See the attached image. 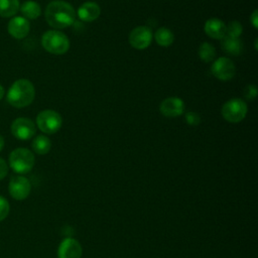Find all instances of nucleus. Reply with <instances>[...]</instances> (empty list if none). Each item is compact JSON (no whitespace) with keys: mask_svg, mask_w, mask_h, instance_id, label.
Listing matches in <instances>:
<instances>
[{"mask_svg":"<svg viewBox=\"0 0 258 258\" xmlns=\"http://www.w3.org/2000/svg\"><path fill=\"white\" fill-rule=\"evenodd\" d=\"M44 16L48 25L57 30L67 28L74 23L76 11L69 2L53 0L47 4Z\"/></svg>","mask_w":258,"mask_h":258,"instance_id":"1","label":"nucleus"},{"mask_svg":"<svg viewBox=\"0 0 258 258\" xmlns=\"http://www.w3.org/2000/svg\"><path fill=\"white\" fill-rule=\"evenodd\" d=\"M19 7V0H0V16L12 17L18 12Z\"/></svg>","mask_w":258,"mask_h":258,"instance_id":"20","label":"nucleus"},{"mask_svg":"<svg viewBox=\"0 0 258 258\" xmlns=\"http://www.w3.org/2000/svg\"><path fill=\"white\" fill-rule=\"evenodd\" d=\"M4 94H5V91H4V88L1 86L0 84V100H2V98L4 97Z\"/></svg>","mask_w":258,"mask_h":258,"instance_id":"29","label":"nucleus"},{"mask_svg":"<svg viewBox=\"0 0 258 258\" xmlns=\"http://www.w3.org/2000/svg\"><path fill=\"white\" fill-rule=\"evenodd\" d=\"M221 46L226 53L233 56L240 55L243 50V43L239 37H231L225 35L221 39Z\"/></svg>","mask_w":258,"mask_h":258,"instance_id":"16","label":"nucleus"},{"mask_svg":"<svg viewBox=\"0 0 258 258\" xmlns=\"http://www.w3.org/2000/svg\"><path fill=\"white\" fill-rule=\"evenodd\" d=\"M35 97V89L33 84L26 79L15 81L9 88L6 99L14 108H24L29 106Z\"/></svg>","mask_w":258,"mask_h":258,"instance_id":"2","label":"nucleus"},{"mask_svg":"<svg viewBox=\"0 0 258 258\" xmlns=\"http://www.w3.org/2000/svg\"><path fill=\"white\" fill-rule=\"evenodd\" d=\"M184 119L189 126H197L201 122V116L197 112H192V111L185 113Z\"/></svg>","mask_w":258,"mask_h":258,"instance_id":"24","label":"nucleus"},{"mask_svg":"<svg viewBox=\"0 0 258 258\" xmlns=\"http://www.w3.org/2000/svg\"><path fill=\"white\" fill-rule=\"evenodd\" d=\"M223 118L230 123H239L247 115L248 107L245 101L240 98H233L227 101L222 107Z\"/></svg>","mask_w":258,"mask_h":258,"instance_id":"6","label":"nucleus"},{"mask_svg":"<svg viewBox=\"0 0 258 258\" xmlns=\"http://www.w3.org/2000/svg\"><path fill=\"white\" fill-rule=\"evenodd\" d=\"M205 32L214 39H222L226 35V24L219 18H210L205 23Z\"/></svg>","mask_w":258,"mask_h":258,"instance_id":"15","label":"nucleus"},{"mask_svg":"<svg viewBox=\"0 0 258 258\" xmlns=\"http://www.w3.org/2000/svg\"><path fill=\"white\" fill-rule=\"evenodd\" d=\"M8 190L10 196L16 201L25 200L31 190V183L25 176L14 175L10 178L8 183Z\"/></svg>","mask_w":258,"mask_h":258,"instance_id":"9","label":"nucleus"},{"mask_svg":"<svg viewBox=\"0 0 258 258\" xmlns=\"http://www.w3.org/2000/svg\"><path fill=\"white\" fill-rule=\"evenodd\" d=\"M250 22L252 23L253 27L255 29H257V27H258V10L257 9H255L252 12V14L250 15Z\"/></svg>","mask_w":258,"mask_h":258,"instance_id":"27","label":"nucleus"},{"mask_svg":"<svg viewBox=\"0 0 258 258\" xmlns=\"http://www.w3.org/2000/svg\"><path fill=\"white\" fill-rule=\"evenodd\" d=\"M41 44L46 51L55 55L64 54L70 48L68 36L56 29L45 31L41 36Z\"/></svg>","mask_w":258,"mask_h":258,"instance_id":"4","label":"nucleus"},{"mask_svg":"<svg viewBox=\"0 0 258 258\" xmlns=\"http://www.w3.org/2000/svg\"><path fill=\"white\" fill-rule=\"evenodd\" d=\"M199 56L205 62H211L216 57V48L209 42H203L199 47Z\"/></svg>","mask_w":258,"mask_h":258,"instance_id":"21","label":"nucleus"},{"mask_svg":"<svg viewBox=\"0 0 258 258\" xmlns=\"http://www.w3.org/2000/svg\"><path fill=\"white\" fill-rule=\"evenodd\" d=\"M243 32L242 24L237 20H232L226 25V35L231 37H239Z\"/></svg>","mask_w":258,"mask_h":258,"instance_id":"22","label":"nucleus"},{"mask_svg":"<svg viewBox=\"0 0 258 258\" xmlns=\"http://www.w3.org/2000/svg\"><path fill=\"white\" fill-rule=\"evenodd\" d=\"M154 39L158 45L167 47L172 44L174 40V34L167 27H160L155 31Z\"/></svg>","mask_w":258,"mask_h":258,"instance_id":"18","label":"nucleus"},{"mask_svg":"<svg viewBox=\"0 0 258 258\" xmlns=\"http://www.w3.org/2000/svg\"><path fill=\"white\" fill-rule=\"evenodd\" d=\"M20 12L23 15L24 18H26L27 20H34L36 18H38L41 14V7L40 5L33 0H27L24 1L20 7Z\"/></svg>","mask_w":258,"mask_h":258,"instance_id":"17","label":"nucleus"},{"mask_svg":"<svg viewBox=\"0 0 258 258\" xmlns=\"http://www.w3.org/2000/svg\"><path fill=\"white\" fill-rule=\"evenodd\" d=\"M257 41H258V39L256 38V39H255V49H256V50H257Z\"/></svg>","mask_w":258,"mask_h":258,"instance_id":"30","label":"nucleus"},{"mask_svg":"<svg viewBox=\"0 0 258 258\" xmlns=\"http://www.w3.org/2000/svg\"><path fill=\"white\" fill-rule=\"evenodd\" d=\"M33 151L39 155H44L49 152L51 148V142L48 137L45 135H37L31 143Z\"/></svg>","mask_w":258,"mask_h":258,"instance_id":"19","label":"nucleus"},{"mask_svg":"<svg viewBox=\"0 0 258 258\" xmlns=\"http://www.w3.org/2000/svg\"><path fill=\"white\" fill-rule=\"evenodd\" d=\"M211 72L218 80L229 81L234 78L236 73V67L230 58L226 56H221L213 62Z\"/></svg>","mask_w":258,"mask_h":258,"instance_id":"10","label":"nucleus"},{"mask_svg":"<svg viewBox=\"0 0 258 258\" xmlns=\"http://www.w3.org/2000/svg\"><path fill=\"white\" fill-rule=\"evenodd\" d=\"M62 124V118L54 110L46 109L39 112L36 116V125L38 129L45 134L56 133Z\"/></svg>","mask_w":258,"mask_h":258,"instance_id":"5","label":"nucleus"},{"mask_svg":"<svg viewBox=\"0 0 258 258\" xmlns=\"http://www.w3.org/2000/svg\"><path fill=\"white\" fill-rule=\"evenodd\" d=\"M11 134L18 140H28L35 135L36 127L34 122L25 117H19L13 120L10 126Z\"/></svg>","mask_w":258,"mask_h":258,"instance_id":"7","label":"nucleus"},{"mask_svg":"<svg viewBox=\"0 0 258 258\" xmlns=\"http://www.w3.org/2000/svg\"><path fill=\"white\" fill-rule=\"evenodd\" d=\"M8 169H9V166L7 162L2 157H0V180H2L7 175Z\"/></svg>","mask_w":258,"mask_h":258,"instance_id":"26","label":"nucleus"},{"mask_svg":"<svg viewBox=\"0 0 258 258\" xmlns=\"http://www.w3.org/2000/svg\"><path fill=\"white\" fill-rule=\"evenodd\" d=\"M82 254V245L74 238L63 239L57 249V258H81Z\"/></svg>","mask_w":258,"mask_h":258,"instance_id":"12","label":"nucleus"},{"mask_svg":"<svg viewBox=\"0 0 258 258\" xmlns=\"http://www.w3.org/2000/svg\"><path fill=\"white\" fill-rule=\"evenodd\" d=\"M159 111L163 116L167 118H175L183 114L184 103L180 98L169 97L161 102Z\"/></svg>","mask_w":258,"mask_h":258,"instance_id":"11","label":"nucleus"},{"mask_svg":"<svg viewBox=\"0 0 258 258\" xmlns=\"http://www.w3.org/2000/svg\"><path fill=\"white\" fill-rule=\"evenodd\" d=\"M4 144H5V141H4V138L2 135H0V152L2 151L3 147H4Z\"/></svg>","mask_w":258,"mask_h":258,"instance_id":"28","label":"nucleus"},{"mask_svg":"<svg viewBox=\"0 0 258 258\" xmlns=\"http://www.w3.org/2000/svg\"><path fill=\"white\" fill-rule=\"evenodd\" d=\"M9 211H10V205L7 199L0 196V222H2L7 218Z\"/></svg>","mask_w":258,"mask_h":258,"instance_id":"23","label":"nucleus"},{"mask_svg":"<svg viewBox=\"0 0 258 258\" xmlns=\"http://www.w3.org/2000/svg\"><path fill=\"white\" fill-rule=\"evenodd\" d=\"M7 30L12 37L16 39H22L28 35L30 30V23L23 16H16L9 20Z\"/></svg>","mask_w":258,"mask_h":258,"instance_id":"13","label":"nucleus"},{"mask_svg":"<svg viewBox=\"0 0 258 258\" xmlns=\"http://www.w3.org/2000/svg\"><path fill=\"white\" fill-rule=\"evenodd\" d=\"M153 34L149 27L141 25L133 28L129 33L128 40L132 47L136 49H145L152 42Z\"/></svg>","mask_w":258,"mask_h":258,"instance_id":"8","label":"nucleus"},{"mask_svg":"<svg viewBox=\"0 0 258 258\" xmlns=\"http://www.w3.org/2000/svg\"><path fill=\"white\" fill-rule=\"evenodd\" d=\"M77 14H78L79 18L82 21L92 22L100 16L101 8H100L99 4L96 3V2L87 1L79 7V9L77 11Z\"/></svg>","mask_w":258,"mask_h":258,"instance_id":"14","label":"nucleus"},{"mask_svg":"<svg viewBox=\"0 0 258 258\" xmlns=\"http://www.w3.org/2000/svg\"><path fill=\"white\" fill-rule=\"evenodd\" d=\"M35 158L32 151L19 147L12 150L8 157V166L18 174L29 172L34 166Z\"/></svg>","mask_w":258,"mask_h":258,"instance_id":"3","label":"nucleus"},{"mask_svg":"<svg viewBox=\"0 0 258 258\" xmlns=\"http://www.w3.org/2000/svg\"><path fill=\"white\" fill-rule=\"evenodd\" d=\"M244 97L248 101H253L257 97V87L255 85H248L244 89Z\"/></svg>","mask_w":258,"mask_h":258,"instance_id":"25","label":"nucleus"}]
</instances>
